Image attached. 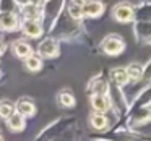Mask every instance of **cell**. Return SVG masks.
<instances>
[{
  "label": "cell",
  "instance_id": "obj_1",
  "mask_svg": "<svg viewBox=\"0 0 151 141\" xmlns=\"http://www.w3.org/2000/svg\"><path fill=\"white\" fill-rule=\"evenodd\" d=\"M47 34L55 37L57 41H65V42H70V41H83L86 37L85 28L81 26V21L73 20L67 13L65 8L60 11V15L54 21L50 29L47 31Z\"/></svg>",
  "mask_w": 151,
  "mask_h": 141
},
{
  "label": "cell",
  "instance_id": "obj_2",
  "mask_svg": "<svg viewBox=\"0 0 151 141\" xmlns=\"http://www.w3.org/2000/svg\"><path fill=\"white\" fill-rule=\"evenodd\" d=\"M76 125V118L75 117H60L57 120H54L52 123H49L46 128L37 133V136L34 138V141H52L55 140L59 135H62L67 128Z\"/></svg>",
  "mask_w": 151,
  "mask_h": 141
},
{
  "label": "cell",
  "instance_id": "obj_3",
  "mask_svg": "<svg viewBox=\"0 0 151 141\" xmlns=\"http://www.w3.org/2000/svg\"><path fill=\"white\" fill-rule=\"evenodd\" d=\"M67 0H44L42 7V18L41 23L44 26V33L47 34V31L50 29V26L54 24V21L57 20V16L60 15V11L65 8Z\"/></svg>",
  "mask_w": 151,
  "mask_h": 141
},
{
  "label": "cell",
  "instance_id": "obj_4",
  "mask_svg": "<svg viewBox=\"0 0 151 141\" xmlns=\"http://www.w3.org/2000/svg\"><path fill=\"white\" fill-rule=\"evenodd\" d=\"M36 54L42 60H50L60 55V41H57L55 37L47 34L36 47Z\"/></svg>",
  "mask_w": 151,
  "mask_h": 141
},
{
  "label": "cell",
  "instance_id": "obj_5",
  "mask_svg": "<svg viewBox=\"0 0 151 141\" xmlns=\"http://www.w3.org/2000/svg\"><path fill=\"white\" fill-rule=\"evenodd\" d=\"M99 47H101V50L106 55L115 57V55H120L125 50V41H124V37L119 36V34H107V36L101 41Z\"/></svg>",
  "mask_w": 151,
  "mask_h": 141
},
{
  "label": "cell",
  "instance_id": "obj_6",
  "mask_svg": "<svg viewBox=\"0 0 151 141\" xmlns=\"http://www.w3.org/2000/svg\"><path fill=\"white\" fill-rule=\"evenodd\" d=\"M111 91V83H109L107 76L99 73V75H94L91 79L88 81V86H86V92L88 96H94V94H109Z\"/></svg>",
  "mask_w": 151,
  "mask_h": 141
},
{
  "label": "cell",
  "instance_id": "obj_7",
  "mask_svg": "<svg viewBox=\"0 0 151 141\" xmlns=\"http://www.w3.org/2000/svg\"><path fill=\"white\" fill-rule=\"evenodd\" d=\"M20 31L29 39H39L44 36V26L41 20H21Z\"/></svg>",
  "mask_w": 151,
  "mask_h": 141
},
{
  "label": "cell",
  "instance_id": "obj_8",
  "mask_svg": "<svg viewBox=\"0 0 151 141\" xmlns=\"http://www.w3.org/2000/svg\"><path fill=\"white\" fill-rule=\"evenodd\" d=\"M21 18L17 11H0V29L4 33H13L20 29Z\"/></svg>",
  "mask_w": 151,
  "mask_h": 141
},
{
  "label": "cell",
  "instance_id": "obj_9",
  "mask_svg": "<svg viewBox=\"0 0 151 141\" xmlns=\"http://www.w3.org/2000/svg\"><path fill=\"white\" fill-rule=\"evenodd\" d=\"M112 18L119 23H130L133 21V5L128 2H119L112 7Z\"/></svg>",
  "mask_w": 151,
  "mask_h": 141
},
{
  "label": "cell",
  "instance_id": "obj_10",
  "mask_svg": "<svg viewBox=\"0 0 151 141\" xmlns=\"http://www.w3.org/2000/svg\"><path fill=\"white\" fill-rule=\"evenodd\" d=\"M133 34L138 44H150L151 42V21H135Z\"/></svg>",
  "mask_w": 151,
  "mask_h": 141
},
{
  "label": "cell",
  "instance_id": "obj_11",
  "mask_svg": "<svg viewBox=\"0 0 151 141\" xmlns=\"http://www.w3.org/2000/svg\"><path fill=\"white\" fill-rule=\"evenodd\" d=\"M89 104H91L93 112H101V114H107L112 110V101L109 94H94L89 96Z\"/></svg>",
  "mask_w": 151,
  "mask_h": 141
},
{
  "label": "cell",
  "instance_id": "obj_12",
  "mask_svg": "<svg viewBox=\"0 0 151 141\" xmlns=\"http://www.w3.org/2000/svg\"><path fill=\"white\" fill-rule=\"evenodd\" d=\"M106 10V4L102 0H85L83 15L85 18H99Z\"/></svg>",
  "mask_w": 151,
  "mask_h": 141
},
{
  "label": "cell",
  "instance_id": "obj_13",
  "mask_svg": "<svg viewBox=\"0 0 151 141\" xmlns=\"http://www.w3.org/2000/svg\"><path fill=\"white\" fill-rule=\"evenodd\" d=\"M21 20H41L42 18V7L39 4H29L20 7V11H18Z\"/></svg>",
  "mask_w": 151,
  "mask_h": 141
},
{
  "label": "cell",
  "instance_id": "obj_14",
  "mask_svg": "<svg viewBox=\"0 0 151 141\" xmlns=\"http://www.w3.org/2000/svg\"><path fill=\"white\" fill-rule=\"evenodd\" d=\"M15 110H17L18 114L24 115L26 118H31V117L36 115V104H34L29 97H21L15 102Z\"/></svg>",
  "mask_w": 151,
  "mask_h": 141
},
{
  "label": "cell",
  "instance_id": "obj_15",
  "mask_svg": "<svg viewBox=\"0 0 151 141\" xmlns=\"http://www.w3.org/2000/svg\"><path fill=\"white\" fill-rule=\"evenodd\" d=\"M5 122H7L8 130L13 131V133H21V131L26 128V117L21 115V114H18L17 110H15Z\"/></svg>",
  "mask_w": 151,
  "mask_h": 141
},
{
  "label": "cell",
  "instance_id": "obj_16",
  "mask_svg": "<svg viewBox=\"0 0 151 141\" xmlns=\"http://www.w3.org/2000/svg\"><path fill=\"white\" fill-rule=\"evenodd\" d=\"M12 52H13V55L17 57V59L23 60V59H26L28 55L34 54V49H33V46H31L29 42L20 39V41H15V42L12 44Z\"/></svg>",
  "mask_w": 151,
  "mask_h": 141
},
{
  "label": "cell",
  "instance_id": "obj_17",
  "mask_svg": "<svg viewBox=\"0 0 151 141\" xmlns=\"http://www.w3.org/2000/svg\"><path fill=\"white\" fill-rule=\"evenodd\" d=\"M109 79L112 81V84L117 86V88H124L130 83L128 79V75H127V70L122 68V67H117V68H112L109 72Z\"/></svg>",
  "mask_w": 151,
  "mask_h": 141
},
{
  "label": "cell",
  "instance_id": "obj_18",
  "mask_svg": "<svg viewBox=\"0 0 151 141\" xmlns=\"http://www.w3.org/2000/svg\"><path fill=\"white\" fill-rule=\"evenodd\" d=\"M83 5H85V0H67L65 10L73 20L83 21V18H85V15H83Z\"/></svg>",
  "mask_w": 151,
  "mask_h": 141
},
{
  "label": "cell",
  "instance_id": "obj_19",
  "mask_svg": "<svg viewBox=\"0 0 151 141\" xmlns=\"http://www.w3.org/2000/svg\"><path fill=\"white\" fill-rule=\"evenodd\" d=\"M133 21H151V2H140L133 7Z\"/></svg>",
  "mask_w": 151,
  "mask_h": 141
},
{
  "label": "cell",
  "instance_id": "obj_20",
  "mask_svg": "<svg viewBox=\"0 0 151 141\" xmlns=\"http://www.w3.org/2000/svg\"><path fill=\"white\" fill-rule=\"evenodd\" d=\"M88 122H89V125H91L94 130H98V131H106V130H107V127H109L107 115L101 114V112H93V114L89 115Z\"/></svg>",
  "mask_w": 151,
  "mask_h": 141
},
{
  "label": "cell",
  "instance_id": "obj_21",
  "mask_svg": "<svg viewBox=\"0 0 151 141\" xmlns=\"http://www.w3.org/2000/svg\"><path fill=\"white\" fill-rule=\"evenodd\" d=\"M57 102H59V105L63 109H72L76 105L75 96H73V92L68 91V89H62V91L57 94Z\"/></svg>",
  "mask_w": 151,
  "mask_h": 141
},
{
  "label": "cell",
  "instance_id": "obj_22",
  "mask_svg": "<svg viewBox=\"0 0 151 141\" xmlns=\"http://www.w3.org/2000/svg\"><path fill=\"white\" fill-rule=\"evenodd\" d=\"M23 65H24V68H26L28 72L36 73V72H39V70L42 68V59H41L37 54H31V55H28L26 59H23Z\"/></svg>",
  "mask_w": 151,
  "mask_h": 141
},
{
  "label": "cell",
  "instance_id": "obj_23",
  "mask_svg": "<svg viewBox=\"0 0 151 141\" xmlns=\"http://www.w3.org/2000/svg\"><path fill=\"white\" fill-rule=\"evenodd\" d=\"M125 70H127L128 79H130L132 83H138L141 79V75H143V65H141L140 62H132Z\"/></svg>",
  "mask_w": 151,
  "mask_h": 141
},
{
  "label": "cell",
  "instance_id": "obj_24",
  "mask_svg": "<svg viewBox=\"0 0 151 141\" xmlns=\"http://www.w3.org/2000/svg\"><path fill=\"white\" fill-rule=\"evenodd\" d=\"M15 112V104L10 101H0V118L2 120H7L12 114Z\"/></svg>",
  "mask_w": 151,
  "mask_h": 141
},
{
  "label": "cell",
  "instance_id": "obj_25",
  "mask_svg": "<svg viewBox=\"0 0 151 141\" xmlns=\"http://www.w3.org/2000/svg\"><path fill=\"white\" fill-rule=\"evenodd\" d=\"M76 135H78V128H76V125H73V127L67 128L62 135H59V136H57L55 140H52V141H76L75 140Z\"/></svg>",
  "mask_w": 151,
  "mask_h": 141
},
{
  "label": "cell",
  "instance_id": "obj_26",
  "mask_svg": "<svg viewBox=\"0 0 151 141\" xmlns=\"http://www.w3.org/2000/svg\"><path fill=\"white\" fill-rule=\"evenodd\" d=\"M138 83H141L143 88H146V86L151 84V60L143 67V75H141V79ZM143 88H141V89H143Z\"/></svg>",
  "mask_w": 151,
  "mask_h": 141
},
{
  "label": "cell",
  "instance_id": "obj_27",
  "mask_svg": "<svg viewBox=\"0 0 151 141\" xmlns=\"http://www.w3.org/2000/svg\"><path fill=\"white\" fill-rule=\"evenodd\" d=\"M0 11H20V7L15 4V0H0Z\"/></svg>",
  "mask_w": 151,
  "mask_h": 141
},
{
  "label": "cell",
  "instance_id": "obj_28",
  "mask_svg": "<svg viewBox=\"0 0 151 141\" xmlns=\"http://www.w3.org/2000/svg\"><path fill=\"white\" fill-rule=\"evenodd\" d=\"M5 52H7V42L4 41V37L0 36V57L4 55Z\"/></svg>",
  "mask_w": 151,
  "mask_h": 141
},
{
  "label": "cell",
  "instance_id": "obj_29",
  "mask_svg": "<svg viewBox=\"0 0 151 141\" xmlns=\"http://www.w3.org/2000/svg\"><path fill=\"white\" fill-rule=\"evenodd\" d=\"M15 4H17L18 7H23V5L29 4V0H15Z\"/></svg>",
  "mask_w": 151,
  "mask_h": 141
},
{
  "label": "cell",
  "instance_id": "obj_30",
  "mask_svg": "<svg viewBox=\"0 0 151 141\" xmlns=\"http://www.w3.org/2000/svg\"><path fill=\"white\" fill-rule=\"evenodd\" d=\"M93 141H114V140H107V138H96V140Z\"/></svg>",
  "mask_w": 151,
  "mask_h": 141
},
{
  "label": "cell",
  "instance_id": "obj_31",
  "mask_svg": "<svg viewBox=\"0 0 151 141\" xmlns=\"http://www.w3.org/2000/svg\"><path fill=\"white\" fill-rule=\"evenodd\" d=\"M0 141H4V136H2V133H0Z\"/></svg>",
  "mask_w": 151,
  "mask_h": 141
},
{
  "label": "cell",
  "instance_id": "obj_32",
  "mask_svg": "<svg viewBox=\"0 0 151 141\" xmlns=\"http://www.w3.org/2000/svg\"><path fill=\"white\" fill-rule=\"evenodd\" d=\"M0 78H2V70H0Z\"/></svg>",
  "mask_w": 151,
  "mask_h": 141
},
{
  "label": "cell",
  "instance_id": "obj_33",
  "mask_svg": "<svg viewBox=\"0 0 151 141\" xmlns=\"http://www.w3.org/2000/svg\"><path fill=\"white\" fill-rule=\"evenodd\" d=\"M140 141H150V140H140Z\"/></svg>",
  "mask_w": 151,
  "mask_h": 141
},
{
  "label": "cell",
  "instance_id": "obj_34",
  "mask_svg": "<svg viewBox=\"0 0 151 141\" xmlns=\"http://www.w3.org/2000/svg\"><path fill=\"white\" fill-rule=\"evenodd\" d=\"M140 2H148V0H140Z\"/></svg>",
  "mask_w": 151,
  "mask_h": 141
},
{
  "label": "cell",
  "instance_id": "obj_35",
  "mask_svg": "<svg viewBox=\"0 0 151 141\" xmlns=\"http://www.w3.org/2000/svg\"><path fill=\"white\" fill-rule=\"evenodd\" d=\"M150 2H151V0H150Z\"/></svg>",
  "mask_w": 151,
  "mask_h": 141
}]
</instances>
